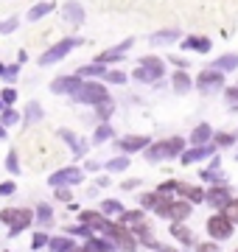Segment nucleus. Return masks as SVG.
I'll return each mask as SVG.
<instances>
[{
  "mask_svg": "<svg viewBox=\"0 0 238 252\" xmlns=\"http://www.w3.org/2000/svg\"><path fill=\"white\" fill-rule=\"evenodd\" d=\"M168 233H171V238H174V241L182 244V247H196L193 230L185 224V221H171V230H168Z\"/></svg>",
  "mask_w": 238,
  "mask_h": 252,
  "instance_id": "obj_20",
  "label": "nucleus"
},
{
  "mask_svg": "<svg viewBox=\"0 0 238 252\" xmlns=\"http://www.w3.org/2000/svg\"><path fill=\"white\" fill-rule=\"evenodd\" d=\"M196 252H221V250L216 241H202V244H196Z\"/></svg>",
  "mask_w": 238,
  "mask_h": 252,
  "instance_id": "obj_51",
  "label": "nucleus"
},
{
  "mask_svg": "<svg viewBox=\"0 0 238 252\" xmlns=\"http://www.w3.org/2000/svg\"><path fill=\"white\" fill-rule=\"evenodd\" d=\"M179 36H182L179 28H163V31H154V34L149 36V42H151V45H171Z\"/></svg>",
  "mask_w": 238,
  "mask_h": 252,
  "instance_id": "obj_25",
  "label": "nucleus"
},
{
  "mask_svg": "<svg viewBox=\"0 0 238 252\" xmlns=\"http://www.w3.org/2000/svg\"><path fill=\"white\" fill-rule=\"evenodd\" d=\"M0 109H3V104H0Z\"/></svg>",
  "mask_w": 238,
  "mask_h": 252,
  "instance_id": "obj_59",
  "label": "nucleus"
},
{
  "mask_svg": "<svg viewBox=\"0 0 238 252\" xmlns=\"http://www.w3.org/2000/svg\"><path fill=\"white\" fill-rule=\"evenodd\" d=\"M177 196L185 199V202H191V205H199V202H205V188H199V185H191V182L177 180Z\"/></svg>",
  "mask_w": 238,
  "mask_h": 252,
  "instance_id": "obj_18",
  "label": "nucleus"
},
{
  "mask_svg": "<svg viewBox=\"0 0 238 252\" xmlns=\"http://www.w3.org/2000/svg\"><path fill=\"white\" fill-rule=\"evenodd\" d=\"M0 224L9 227V235H20L34 224V207H0Z\"/></svg>",
  "mask_w": 238,
  "mask_h": 252,
  "instance_id": "obj_3",
  "label": "nucleus"
},
{
  "mask_svg": "<svg viewBox=\"0 0 238 252\" xmlns=\"http://www.w3.org/2000/svg\"><path fill=\"white\" fill-rule=\"evenodd\" d=\"M230 199H233L230 182H224V185H208V188H205V202H208L210 207H216V210H221Z\"/></svg>",
  "mask_w": 238,
  "mask_h": 252,
  "instance_id": "obj_12",
  "label": "nucleus"
},
{
  "mask_svg": "<svg viewBox=\"0 0 238 252\" xmlns=\"http://www.w3.org/2000/svg\"><path fill=\"white\" fill-rule=\"evenodd\" d=\"M171 64H177L179 70H185V67H188V59H182V56H171Z\"/></svg>",
  "mask_w": 238,
  "mask_h": 252,
  "instance_id": "obj_55",
  "label": "nucleus"
},
{
  "mask_svg": "<svg viewBox=\"0 0 238 252\" xmlns=\"http://www.w3.org/2000/svg\"><path fill=\"white\" fill-rule=\"evenodd\" d=\"M20 20L17 17H9V20H0V34H11V31H17Z\"/></svg>",
  "mask_w": 238,
  "mask_h": 252,
  "instance_id": "obj_48",
  "label": "nucleus"
},
{
  "mask_svg": "<svg viewBox=\"0 0 238 252\" xmlns=\"http://www.w3.org/2000/svg\"><path fill=\"white\" fill-rule=\"evenodd\" d=\"M171 87H174L177 95H185V93H191V90H193V79L188 76V73L177 70L174 76H171Z\"/></svg>",
  "mask_w": 238,
  "mask_h": 252,
  "instance_id": "obj_28",
  "label": "nucleus"
},
{
  "mask_svg": "<svg viewBox=\"0 0 238 252\" xmlns=\"http://www.w3.org/2000/svg\"><path fill=\"white\" fill-rule=\"evenodd\" d=\"M129 165H132V160H129L126 154H118V157H112V160H107V162H104V174H110V177H115V174L129 171Z\"/></svg>",
  "mask_w": 238,
  "mask_h": 252,
  "instance_id": "obj_26",
  "label": "nucleus"
},
{
  "mask_svg": "<svg viewBox=\"0 0 238 252\" xmlns=\"http://www.w3.org/2000/svg\"><path fill=\"white\" fill-rule=\"evenodd\" d=\"M219 213H224V216H227L230 221H233V224H238V196L230 199V202H227L224 207H221Z\"/></svg>",
  "mask_w": 238,
  "mask_h": 252,
  "instance_id": "obj_42",
  "label": "nucleus"
},
{
  "mask_svg": "<svg viewBox=\"0 0 238 252\" xmlns=\"http://www.w3.org/2000/svg\"><path fill=\"white\" fill-rule=\"evenodd\" d=\"M193 87L199 93H205V95H210V93H216V90H221L224 87V73H219V70H202L196 79H193Z\"/></svg>",
  "mask_w": 238,
  "mask_h": 252,
  "instance_id": "obj_10",
  "label": "nucleus"
},
{
  "mask_svg": "<svg viewBox=\"0 0 238 252\" xmlns=\"http://www.w3.org/2000/svg\"><path fill=\"white\" fill-rule=\"evenodd\" d=\"M205 233H208V238H210V241L219 244V241H227V238H233V233H236V224H233V221H230L224 213H219V210H216V213H213V216L205 221Z\"/></svg>",
  "mask_w": 238,
  "mask_h": 252,
  "instance_id": "obj_6",
  "label": "nucleus"
},
{
  "mask_svg": "<svg viewBox=\"0 0 238 252\" xmlns=\"http://www.w3.org/2000/svg\"><path fill=\"white\" fill-rule=\"evenodd\" d=\"M0 140H6V126H0Z\"/></svg>",
  "mask_w": 238,
  "mask_h": 252,
  "instance_id": "obj_57",
  "label": "nucleus"
},
{
  "mask_svg": "<svg viewBox=\"0 0 238 252\" xmlns=\"http://www.w3.org/2000/svg\"><path fill=\"white\" fill-rule=\"evenodd\" d=\"M6 171H9V174H14V177H17V174L23 171V165H20V154H17V149H11V152L6 154Z\"/></svg>",
  "mask_w": 238,
  "mask_h": 252,
  "instance_id": "obj_40",
  "label": "nucleus"
},
{
  "mask_svg": "<svg viewBox=\"0 0 238 252\" xmlns=\"http://www.w3.org/2000/svg\"><path fill=\"white\" fill-rule=\"evenodd\" d=\"M224 98H227L230 107H238V87H227L224 90Z\"/></svg>",
  "mask_w": 238,
  "mask_h": 252,
  "instance_id": "obj_50",
  "label": "nucleus"
},
{
  "mask_svg": "<svg viewBox=\"0 0 238 252\" xmlns=\"http://www.w3.org/2000/svg\"><path fill=\"white\" fill-rule=\"evenodd\" d=\"M98 171H104V162H98V160H90L84 165V174H98Z\"/></svg>",
  "mask_w": 238,
  "mask_h": 252,
  "instance_id": "obj_52",
  "label": "nucleus"
},
{
  "mask_svg": "<svg viewBox=\"0 0 238 252\" xmlns=\"http://www.w3.org/2000/svg\"><path fill=\"white\" fill-rule=\"evenodd\" d=\"M154 213L160 219H168V221H188V216L193 213V205L191 202H185V199H165L160 196L157 199V207H154Z\"/></svg>",
  "mask_w": 238,
  "mask_h": 252,
  "instance_id": "obj_5",
  "label": "nucleus"
},
{
  "mask_svg": "<svg viewBox=\"0 0 238 252\" xmlns=\"http://www.w3.org/2000/svg\"><path fill=\"white\" fill-rule=\"evenodd\" d=\"M14 124H20V112L11 107H3L0 109V126H14Z\"/></svg>",
  "mask_w": 238,
  "mask_h": 252,
  "instance_id": "obj_39",
  "label": "nucleus"
},
{
  "mask_svg": "<svg viewBox=\"0 0 238 252\" xmlns=\"http://www.w3.org/2000/svg\"><path fill=\"white\" fill-rule=\"evenodd\" d=\"M210 140H213V126L210 124L193 126V132L188 135V143H191V146H208Z\"/></svg>",
  "mask_w": 238,
  "mask_h": 252,
  "instance_id": "obj_22",
  "label": "nucleus"
},
{
  "mask_svg": "<svg viewBox=\"0 0 238 252\" xmlns=\"http://www.w3.org/2000/svg\"><path fill=\"white\" fill-rule=\"evenodd\" d=\"M154 193H157V196H165V199H174V196H177V180L160 182V188H157Z\"/></svg>",
  "mask_w": 238,
  "mask_h": 252,
  "instance_id": "obj_41",
  "label": "nucleus"
},
{
  "mask_svg": "<svg viewBox=\"0 0 238 252\" xmlns=\"http://www.w3.org/2000/svg\"><path fill=\"white\" fill-rule=\"evenodd\" d=\"M42 247H48V233L45 230H37L34 238H31V250L37 252V250H42Z\"/></svg>",
  "mask_w": 238,
  "mask_h": 252,
  "instance_id": "obj_44",
  "label": "nucleus"
},
{
  "mask_svg": "<svg viewBox=\"0 0 238 252\" xmlns=\"http://www.w3.org/2000/svg\"><path fill=\"white\" fill-rule=\"evenodd\" d=\"M165 76V62L160 56H140L135 70H132V79L140 81V84H160Z\"/></svg>",
  "mask_w": 238,
  "mask_h": 252,
  "instance_id": "obj_2",
  "label": "nucleus"
},
{
  "mask_svg": "<svg viewBox=\"0 0 238 252\" xmlns=\"http://www.w3.org/2000/svg\"><path fill=\"white\" fill-rule=\"evenodd\" d=\"M17 190V182H11V180H3L0 182V196H11Z\"/></svg>",
  "mask_w": 238,
  "mask_h": 252,
  "instance_id": "obj_49",
  "label": "nucleus"
},
{
  "mask_svg": "<svg viewBox=\"0 0 238 252\" xmlns=\"http://www.w3.org/2000/svg\"><path fill=\"white\" fill-rule=\"evenodd\" d=\"M54 207L48 205V202H39L37 207H34V224H37V230H51V227H54Z\"/></svg>",
  "mask_w": 238,
  "mask_h": 252,
  "instance_id": "obj_19",
  "label": "nucleus"
},
{
  "mask_svg": "<svg viewBox=\"0 0 238 252\" xmlns=\"http://www.w3.org/2000/svg\"><path fill=\"white\" fill-rule=\"evenodd\" d=\"M157 199H160V196H157L154 190H151V193H140V196H138V207H140V210H154Z\"/></svg>",
  "mask_w": 238,
  "mask_h": 252,
  "instance_id": "obj_43",
  "label": "nucleus"
},
{
  "mask_svg": "<svg viewBox=\"0 0 238 252\" xmlns=\"http://www.w3.org/2000/svg\"><path fill=\"white\" fill-rule=\"evenodd\" d=\"M54 199H56V202L70 205V202H73V188H56V190H54Z\"/></svg>",
  "mask_w": 238,
  "mask_h": 252,
  "instance_id": "obj_46",
  "label": "nucleus"
},
{
  "mask_svg": "<svg viewBox=\"0 0 238 252\" xmlns=\"http://www.w3.org/2000/svg\"><path fill=\"white\" fill-rule=\"evenodd\" d=\"M140 188V180H123L120 182V190H138Z\"/></svg>",
  "mask_w": 238,
  "mask_h": 252,
  "instance_id": "obj_53",
  "label": "nucleus"
},
{
  "mask_svg": "<svg viewBox=\"0 0 238 252\" xmlns=\"http://www.w3.org/2000/svg\"><path fill=\"white\" fill-rule=\"evenodd\" d=\"M59 137H62L67 146H70V152H73L76 157H84V154H87V143H84L79 135H73L70 129H59Z\"/></svg>",
  "mask_w": 238,
  "mask_h": 252,
  "instance_id": "obj_23",
  "label": "nucleus"
},
{
  "mask_svg": "<svg viewBox=\"0 0 238 252\" xmlns=\"http://www.w3.org/2000/svg\"><path fill=\"white\" fill-rule=\"evenodd\" d=\"M14 101H17V90H14V87H3V93H0V104H3V107H11Z\"/></svg>",
  "mask_w": 238,
  "mask_h": 252,
  "instance_id": "obj_45",
  "label": "nucleus"
},
{
  "mask_svg": "<svg viewBox=\"0 0 238 252\" xmlns=\"http://www.w3.org/2000/svg\"><path fill=\"white\" fill-rule=\"evenodd\" d=\"M92 109H95V118H98V124H107V118L115 112V101L107 98V101H101L98 107H92Z\"/></svg>",
  "mask_w": 238,
  "mask_h": 252,
  "instance_id": "obj_37",
  "label": "nucleus"
},
{
  "mask_svg": "<svg viewBox=\"0 0 238 252\" xmlns=\"http://www.w3.org/2000/svg\"><path fill=\"white\" fill-rule=\"evenodd\" d=\"M210 39L202 34H193V36H185L182 39V51H196V54H208L210 51Z\"/></svg>",
  "mask_w": 238,
  "mask_h": 252,
  "instance_id": "obj_24",
  "label": "nucleus"
},
{
  "mask_svg": "<svg viewBox=\"0 0 238 252\" xmlns=\"http://www.w3.org/2000/svg\"><path fill=\"white\" fill-rule=\"evenodd\" d=\"M151 143V137H146V135H126V137H118L115 140V149H118L120 154H143V149Z\"/></svg>",
  "mask_w": 238,
  "mask_h": 252,
  "instance_id": "obj_14",
  "label": "nucleus"
},
{
  "mask_svg": "<svg viewBox=\"0 0 238 252\" xmlns=\"http://www.w3.org/2000/svg\"><path fill=\"white\" fill-rule=\"evenodd\" d=\"M76 241L70 235H48V252H70Z\"/></svg>",
  "mask_w": 238,
  "mask_h": 252,
  "instance_id": "obj_27",
  "label": "nucleus"
},
{
  "mask_svg": "<svg viewBox=\"0 0 238 252\" xmlns=\"http://www.w3.org/2000/svg\"><path fill=\"white\" fill-rule=\"evenodd\" d=\"M101 79L107 81V84H118V87H120V84H126V81H129V76L123 70H118V67H107Z\"/></svg>",
  "mask_w": 238,
  "mask_h": 252,
  "instance_id": "obj_36",
  "label": "nucleus"
},
{
  "mask_svg": "<svg viewBox=\"0 0 238 252\" xmlns=\"http://www.w3.org/2000/svg\"><path fill=\"white\" fill-rule=\"evenodd\" d=\"M216 149H233L238 143V135L236 132H213V140H210Z\"/></svg>",
  "mask_w": 238,
  "mask_h": 252,
  "instance_id": "obj_33",
  "label": "nucleus"
},
{
  "mask_svg": "<svg viewBox=\"0 0 238 252\" xmlns=\"http://www.w3.org/2000/svg\"><path fill=\"white\" fill-rule=\"evenodd\" d=\"M95 210H98L101 216H107V219H112V221H115V219L126 210V207L120 205L118 199H104V202H101V207H95Z\"/></svg>",
  "mask_w": 238,
  "mask_h": 252,
  "instance_id": "obj_29",
  "label": "nucleus"
},
{
  "mask_svg": "<svg viewBox=\"0 0 238 252\" xmlns=\"http://www.w3.org/2000/svg\"><path fill=\"white\" fill-rule=\"evenodd\" d=\"M20 118H26V124H39V121L45 118V109H42V104H39V101H28L26 112H23Z\"/></svg>",
  "mask_w": 238,
  "mask_h": 252,
  "instance_id": "obj_31",
  "label": "nucleus"
},
{
  "mask_svg": "<svg viewBox=\"0 0 238 252\" xmlns=\"http://www.w3.org/2000/svg\"><path fill=\"white\" fill-rule=\"evenodd\" d=\"M199 180L205 182V185H224V182H227V177L221 174L219 154H213L210 160H208V168H202V171H199Z\"/></svg>",
  "mask_w": 238,
  "mask_h": 252,
  "instance_id": "obj_15",
  "label": "nucleus"
},
{
  "mask_svg": "<svg viewBox=\"0 0 238 252\" xmlns=\"http://www.w3.org/2000/svg\"><path fill=\"white\" fill-rule=\"evenodd\" d=\"M70 98H73L76 104H84V107H98L101 101L110 98V93H107V87H104L101 81H95V79H82V84H79L73 93H70Z\"/></svg>",
  "mask_w": 238,
  "mask_h": 252,
  "instance_id": "obj_4",
  "label": "nucleus"
},
{
  "mask_svg": "<svg viewBox=\"0 0 238 252\" xmlns=\"http://www.w3.org/2000/svg\"><path fill=\"white\" fill-rule=\"evenodd\" d=\"M185 143L182 137H165V140H151V143L143 149V157L146 162H163V160H177L179 154L185 152Z\"/></svg>",
  "mask_w": 238,
  "mask_h": 252,
  "instance_id": "obj_1",
  "label": "nucleus"
},
{
  "mask_svg": "<svg viewBox=\"0 0 238 252\" xmlns=\"http://www.w3.org/2000/svg\"><path fill=\"white\" fill-rule=\"evenodd\" d=\"M17 76H20V64H6L3 73H0V79H6V81H17Z\"/></svg>",
  "mask_w": 238,
  "mask_h": 252,
  "instance_id": "obj_47",
  "label": "nucleus"
},
{
  "mask_svg": "<svg viewBox=\"0 0 238 252\" xmlns=\"http://www.w3.org/2000/svg\"><path fill=\"white\" fill-rule=\"evenodd\" d=\"M3 67H6V64H3V62H0V73H3Z\"/></svg>",
  "mask_w": 238,
  "mask_h": 252,
  "instance_id": "obj_58",
  "label": "nucleus"
},
{
  "mask_svg": "<svg viewBox=\"0 0 238 252\" xmlns=\"http://www.w3.org/2000/svg\"><path fill=\"white\" fill-rule=\"evenodd\" d=\"M67 235H70V238H84V241H87V238H92V230L90 227H84V224H79V221H76V224H67Z\"/></svg>",
  "mask_w": 238,
  "mask_h": 252,
  "instance_id": "obj_38",
  "label": "nucleus"
},
{
  "mask_svg": "<svg viewBox=\"0 0 238 252\" xmlns=\"http://www.w3.org/2000/svg\"><path fill=\"white\" fill-rule=\"evenodd\" d=\"M79 224L90 227L95 235H107L110 233V227H112V219L101 216L98 210H79Z\"/></svg>",
  "mask_w": 238,
  "mask_h": 252,
  "instance_id": "obj_11",
  "label": "nucleus"
},
{
  "mask_svg": "<svg viewBox=\"0 0 238 252\" xmlns=\"http://www.w3.org/2000/svg\"><path fill=\"white\" fill-rule=\"evenodd\" d=\"M104 238H110V241H112L115 252H138V238L129 233L123 224H118V221H112L110 233L104 235Z\"/></svg>",
  "mask_w": 238,
  "mask_h": 252,
  "instance_id": "obj_9",
  "label": "nucleus"
},
{
  "mask_svg": "<svg viewBox=\"0 0 238 252\" xmlns=\"http://www.w3.org/2000/svg\"><path fill=\"white\" fill-rule=\"evenodd\" d=\"M154 252H179L177 247H168V244H160V241H154V247H151Z\"/></svg>",
  "mask_w": 238,
  "mask_h": 252,
  "instance_id": "obj_54",
  "label": "nucleus"
},
{
  "mask_svg": "<svg viewBox=\"0 0 238 252\" xmlns=\"http://www.w3.org/2000/svg\"><path fill=\"white\" fill-rule=\"evenodd\" d=\"M213 70H219V73H233V70H238V54H224V56H219V59L213 62Z\"/></svg>",
  "mask_w": 238,
  "mask_h": 252,
  "instance_id": "obj_32",
  "label": "nucleus"
},
{
  "mask_svg": "<svg viewBox=\"0 0 238 252\" xmlns=\"http://www.w3.org/2000/svg\"><path fill=\"white\" fill-rule=\"evenodd\" d=\"M132 45H135V39H132V36H126L123 42H118V45L107 48L104 54H98V56H95V62H98V64H104V67H107V64L120 62V59H123V56L129 54V48H132Z\"/></svg>",
  "mask_w": 238,
  "mask_h": 252,
  "instance_id": "obj_13",
  "label": "nucleus"
},
{
  "mask_svg": "<svg viewBox=\"0 0 238 252\" xmlns=\"http://www.w3.org/2000/svg\"><path fill=\"white\" fill-rule=\"evenodd\" d=\"M62 17H64V23H70V26L79 28L84 23V6H82V3H76V0L64 3V6H62Z\"/></svg>",
  "mask_w": 238,
  "mask_h": 252,
  "instance_id": "obj_21",
  "label": "nucleus"
},
{
  "mask_svg": "<svg viewBox=\"0 0 238 252\" xmlns=\"http://www.w3.org/2000/svg\"><path fill=\"white\" fill-rule=\"evenodd\" d=\"M79 84H82V76H79V73L59 76V79H54V84H51V93H54V95H70Z\"/></svg>",
  "mask_w": 238,
  "mask_h": 252,
  "instance_id": "obj_17",
  "label": "nucleus"
},
{
  "mask_svg": "<svg viewBox=\"0 0 238 252\" xmlns=\"http://www.w3.org/2000/svg\"><path fill=\"white\" fill-rule=\"evenodd\" d=\"M115 137V129H112L110 124H98L95 126V132H92V143H107V140H112Z\"/></svg>",
  "mask_w": 238,
  "mask_h": 252,
  "instance_id": "obj_34",
  "label": "nucleus"
},
{
  "mask_svg": "<svg viewBox=\"0 0 238 252\" xmlns=\"http://www.w3.org/2000/svg\"><path fill=\"white\" fill-rule=\"evenodd\" d=\"M104 70H107V67H104V64H98V62H92V64H82V67H79V76H82V79H101V76H104Z\"/></svg>",
  "mask_w": 238,
  "mask_h": 252,
  "instance_id": "obj_35",
  "label": "nucleus"
},
{
  "mask_svg": "<svg viewBox=\"0 0 238 252\" xmlns=\"http://www.w3.org/2000/svg\"><path fill=\"white\" fill-rule=\"evenodd\" d=\"M236 87H238V84H236Z\"/></svg>",
  "mask_w": 238,
  "mask_h": 252,
  "instance_id": "obj_60",
  "label": "nucleus"
},
{
  "mask_svg": "<svg viewBox=\"0 0 238 252\" xmlns=\"http://www.w3.org/2000/svg\"><path fill=\"white\" fill-rule=\"evenodd\" d=\"M56 9V3H51V0H42V3H37V6H31L28 9V23H37V20H42V17H48L51 11Z\"/></svg>",
  "mask_w": 238,
  "mask_h": 252,
  "instance_id": "obj_30",
  "label": "nucleus"
},
{
  "mask_svg": "<svg viewBox=\"0 0 238 252\" xmlns=\"http://www.w3.org/2000/svg\"><path fill=\"white\" fill-rule=\"evenodd\" d=\"M84 182V168L79 165H62L59 171H54L48 177V188H73V185H82Z\"/></svg>",
  "mask_w": 238,
  "mask_h": 252,
  "instance_id": "obj_7",
  "label": "nucleus"
},
{
  "mask_svg": "<svg viewBox=\"0 0 238 252\" xmlns=\"http://www.w3.org/2000/svg\"><path fill=\"white\" fill-rule=\"evenodd\" d=\"M79 45H82V39H79V36H67V39H59L56 45L48 48L45 54H39V64H42V67H48V64L62 62L64 56L70 54V51H76Z\"/></svg>",
  "mask_w": 238,
  "mask_h": 252,
  "instance_id": "obj_8",
  "label": "nucleus"
},
{
  "mask_svg": "<svg viewBox=\"0 0 238 252\" xmlns=\"http://www.w3.org/2000/svg\"><path fill=\"white\" fill-rule=\"evenodd\" d=\"M110 174H104V177H98V180H95V188H107V185H110Z\"/></svg>",
  "mask_w": 238,
  "mask_h": 252,
  "instance_id": "obj_56",
  "label": "nucleus"
},
{
  "mask_svg": "<svg viewBox=\"0 0 238 252\" xmlns=\"http://www.w3.org/2000/svg\"><path fill=\"white\" fill-rule=\"evenodd\" d=\"M236 252H238V250H236Z\"/></svg>",
  "mask_w": 238,
  "mask_h": 252,
  "instance_id": "obj_61",
  "label": "nucleus"
},
{
  "mask_svg": "<svg viewBox=\"0 0 238 252\" xmlns=\"http://www.w3.org/2000/svg\"><path fill=\"white\" fill-rule=\"evenodd\" d=\"M213 154H216V146H213V143H208V146H191V149H185V152L179 154V162H182V165H193V162L210 160Z\"/></svg>",
  "mask_w": 238,
  "mask_h": 252,
  "instance_id": "obj_16",
  "label": "nucleus"
}]
</instances>
